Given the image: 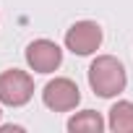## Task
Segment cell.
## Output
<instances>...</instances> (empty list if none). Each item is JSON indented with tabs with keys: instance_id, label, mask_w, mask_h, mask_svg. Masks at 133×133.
Returning <instances> with one entry per match:
<instances>
[{
	"instance_id": "cell-1",
	"label": "cell",
	"mask_w": 133,
	"mask_h": 133,
	"mask_svg": "<svg viewBox=\"0 0 133 133\" xmlns=\"http://www.w3.org/2000/svg\"><path fill=\"white\" fill-rule=\"evenodd\" d=\"M125 68L112 55H99L89 65V84L99 97H115L125 89Z\"/></svg>"
},
{
	"instance_id": "cell-2",
	"label": "cell",
	"mask_w": 133,
	"mask_h": 133,
	"mask_svg": "<svg viewBox=\"0 0 133 133\" xmlns=\"http://www.w3.org/2000/svg\"><path fill=\"white\" fill-rule=\"evenodd\" d=\"M34 94V81L29 73L11 68L5 73H0V102L8 107H21L31 99Z\"/></svg>"
},
{
	"instance_id": "cell-3",
	"label": "cell",
	"mask_w": 133,
	"mask_h": 133,
	"mask_svg": "<svg viewBox=\"0 0 133 133\" xmlns=\"http://www.w3.org/2000/svg\"><path fill=\"white\" fill-rule=\"evenodd\" d=\"M102 44V29L94 21H78L65 31V47L76 55H91Z\"/></svg>"
},
{
	"instance_id": "cell-4",
	"label": "cell",
	"mask_w": 133,
	"mask_h": 133,
	"mask_svg": "<svg viewBox=\"0 0 133 133\" xmlns=\"http://www.w3.org/2000/svg\"><path fill=\"white\" fill-rule=\"evenodd\" d=\"M42 99L55 112H68V110H73L81 102V94H78V86L71 78H55V81H50L44 86Z\"/></svg>"
},
{
	"instance_id": "cell-5",
	"label": "cell",
	"mask_w": 133,
	"mask_h": 133,
	"mask_svg": "<svg viewBox=\"0 0 133 133\" xmlns=\"http://www.w3.org/2000/svg\"><path fill=\"white\" fill-rule=\"evenodd\" d=\"M26 63L37 73H52L63 63V50L50 39H34L26 47Z\"/></svg>"
},
{
	"instance_id": "cell-6",
	"label": "cell",
	"mask_w": 133,
	"mask_h": 133,
	"mask_svg": "<svg viewBox=\"0 0 133 133\" xmlns=\"http://www.w3.org/2000/svg\"><path fill=\"white\" fill-rule=\"evenodd\" d=\"M110 128L115 133H133V102H117L110 110Z\"/></svg>"
},
{
	"instance_id": "cell-7",
	"label": "cell",
	"mask_w": 133,
	"mask_h": 133,
	"mask_svg": "<svg viewBox=\"0 0 133 133\" xmlns=\"http://www.w3.org/2000/svg\"><path fill=\"white\" fill-rule=\"evenodd\" d=\"M104 128V120H102V115L99 112H94V110H84V112H78V115H73L71 120H68V130H89V133H99Z\"/></svg>"
},
{
	"instance_id": "cell-8",
	"label": "cell",
	"mask_w": 133,
	"mask_h": 133,
	"mask_svg": "<svg viewBox=\"0 0 133 133\" xmlns=\"http://www.w3.org/2000/svg\"><path fill=\"white\" fill-rule=\"evenodd\" d=\"M0 115H3V112H0Z\"/></svg>"
}]
</instances>
